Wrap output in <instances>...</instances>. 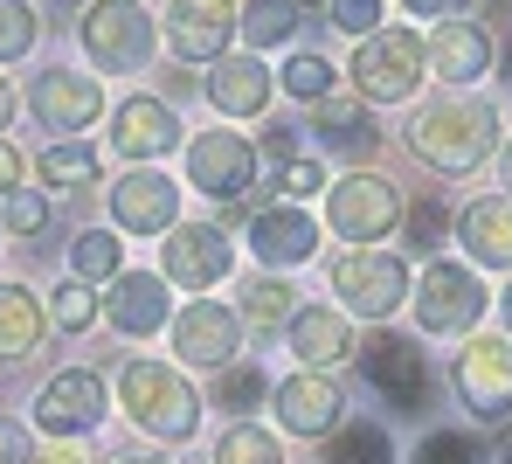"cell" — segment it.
<instances>
[{"instance_id": "obj_1", "label": "cell", "mask_w": 512, "mask_h": 464, "mask_svg": "<svg viewBox=\"0 0 512 464\" xmlns=\"http://www.w3.org/2000/svg\"><path fill=\"white\" fill-rule=\"evenodd\" d=\"M492 132H499L492 104H471V97H443V104L416 111V125H409V146L423 153L436 174H471V167H478V160L492 153Z\"/></svg>"}, {"instance_id": "obj_2", "label": "cell", "mask_w": 512, "mask_h": 464, "mask_svg": "<svg viewBox=\"0 0 512 464\" xmlns=\"http://www.w3.org/2000/svg\"><path fill=\"white\" fill-rule=\"evenodd\" d=\"M118 402H125V416H132L146 437H160V444H187V437L201 430V395L173 368H160V361H125Z\"/></svg>"}, {"instance_id": "obj_3", "label": "cell", "mask_w": 512, "mask_h": 464, "mask_svg": "<svg viewBox=\"0 0 512 464\" xmlns=\"http://www.w3.org/2000/svg\"><path fill=\"white\" fill-rule=\"evenodd\" d=\"M423 70H429L423 35H409V28H374V35H360L353 84H360L367 104H402V97H416Z\"/></svg>"}, {"instance_id": "obj_4", "label": "cell", "mask_w": 512, "mask_h": 464, "mask_svg": "<svg viewBox=\"0 0 512 464\" xmlns=\"http://www.w3.org/2000/svg\"><path fill=\"white\" fill-rule=\"evenodd\" d=\"M77 35H84L90 63H97V70H111V77L146 70V63H153V42H160V28H153V14H146L139 0H97Z\"/></svg>"}, {"instance_id": "obj_5", "label": "cell", "mask_w": 512, "mask_h": 464, "mask_svg": "<svg viewBox=\"0 0 512 464\" xmlns=\"http://www.w3.org/2000/svg\"><path fill=\"white\" fill-rule=\"evenodd\" d=\"M326 222H333V236H346V243H381L402 222V194H395L388 174H346L326 194Z\"/></svg>"}, {"instance_id": "obj_6", "label": "cell", "mask_w": 512, "mask_h": 464, "mask_svg": "<svg viewBox=\"0 0 512 464\" xmlns=\"http://www.w3.org/2000/svg\"><path fill=\"white\" fill-rule=\"evenodd\" d=\"M333 291L346 298V312H360V319H388V312L409 298V271H402V257L353 250V257L333 264Z\"/></svg>"}, {"instance_id": "obj_7", "label": "cell", "mask_w": 512, "mask_h": 464, "mask_svg": "<svg viewBox=\"0 0 512 464\" xmlns=\"http://www.w3.org/2000/svg\"><path fill=\"white\" fill-rule=\"evenodd\" d=\"M187 181L201 187L208 201H243L256 181V146L243 132H201L187 146Z\"/></svg>"}, {"instance_id": "obj_8", "label": "cell", "mask_w": 512, "mask_h": 464, "mask_svg": "<svg viewBox=\"0 0 512 464\" xmlns=\"http://www.w3.org/2000/svg\"><path fill=\"white\" fill-rule=\"evenodd\" d=\"M478 312H485V284L471 278V271H457V264H436L429 257L423 284H416L423 333H464V326H478Z\"/></svg>"}, {"instance_id": "obj_9", "label": "cell", "mask_w": 512, "mask_h": 464, "mask_svg": "<svg viewBox=\"0 0 512 464\" xmlns=\"http://www.w3.org/2000/svg\"><path fill=\"white\" fill-rule=\"evenodd\" d=\"M457 395L478 423H499L512 409V347L506 340H471L457 354Z\"/></svg>"}, {"instance_id": "obj_10", "label": "cell", "mask_w": 512, "mask_h": 464, "mask_svg": "<svg viewBox=\"0 0 512 464\" xmlns=\"http://www.w3.org/2000/svg\"><path fill=\"white\" fill-rule=\"evenodd\" d=\"M35 423H42L49 437H84V430H97V423H104V381L90 368H63L56 381H42Z\"/></svg>"}, {"instance_id": "obj_11", "label": "cell", "mask_w": 512, "mask_h": 464, "mask_svg": "<svg viewBox=\"0 0 512 464\" xmlns=\"http://www.w3.org/2000/svg\"><path fill=\"white\" fill-rule=\"evenodd\" d=\"M236 340H243V319L229 305H215V298H201V305H187L173 319V354L187 368H229L236 361Z\"/></svg>"}, {"instance_id": "obj_12", "label": "cell", "mask_w": 512, "mask_h": 464, "mask_svg": "<svg viewBox=\"0 0 512 464\" xmlns=\"http://www.w3.org/2000/svg\"><path fill=\"white\" fill-rule=\"evenodd\" d=\"M173 215H180V187L160 167H139L125 181H111V222L132 229V236H167Z\"/></svg>"}, {"instance_id": "obj_13", "label": "cell", "mask_w": 512, "mask_h": 464, "mask_svg": "<svg viewBox=\"0 0 512 464\" xmlns=\"http://www.w3.org/2000/svg\"><path fill=\"white\" fill-rule=\"evenodd\" d=\"M229 264H236V243H229L222 229H208V222H180V229H167V284L208 291V284L229 278Z\"/></svg>"}, {"instance_id": "obj_14", "label": "cell", "mask_w": 512, "mask_h": 464, "mask_svg": "<svg viewBox=\"0 0 512 464\" xmlns=\"http://www.w3.org/2000/svg\"><path fill=\"white\" fill-rule=\"evenodd\" d=\"M28 111L49 132H84V125H97V111H104V91H97V77H84V70H42L28 84Z\"/></svg>"}, {"instance_id": "obj_15", "label": "cell", "mask_w": 512, "mask_h": 464, "mask_svg": "<svg viewBox=\"0 0 512 464\" xmlns=\"http://www.w3.org/2000/svg\"><path fill=\"white\" fill-rule=\"evenodd\" d=\"M236 35V7L229 0H173L167 7V49L180 63H215Z\"/></svg>"}, {"instance_id": "obj_16", "label": "cell", "mask_w": 512, "mask_h": 464, "mask_svg": "<svg viewBox=\"0 0 512 464\" xmlns=\"http://www.w3.org/2000/svg\"><path fill=\"white\" fill-rule=\"evenodd\" d=\"M346 416V395L326 381V374H291V381H277V423L291 430V437H333Z\"/></svg>"}, {"instance_id": "obj_17", "label": "cell", "mask_w": 512, "mask_h": 464, "mask_svg": "<svg viewBox=\"0 0 512 464\" xmlns=\"http://www.w3.org/2000/svg\"><path fill=\"white\" fill-rule=\"evenodd\" d=\"M111 146L125 153V160H160L180 146V118H173L167 97H125L118 111H111Z\"/></svg>"}, {"instance_id": "obj_18", "label": "cell", "mask_w": 512, "mask_h": 464, "mask_svg": "<svg viewBox=\"0 0 512 464\" xmlns=\"http://www.w3.org/2000/svg\"><path fill=\"white\" fill-rule=\"evenodd\" d=\"M360 361H367V381L381 388V402H388V409L416 416V409L429 402V361L409 347V340H374Z\"/></svg>"}, {"instance_id": "obj_19", "label": "cell", "mask_w": 512, "mask_h": 464, "mask_svg": "<svg viewBox=\"0 0 512 464\" xmlns=\"http://www.w3.org/2000/svg\"><path fill=\"white\" fill-rule=\"evenodd\" d=\"M104 312H111V333H125V340H153V333L167 326V312H173L167 278H153V271H118V278H111V298H104Z\"/></svg>"}, {"instance_id": "obj_20", "label": "cell", "mask_w": 512, "mask_h": 464, "mask_svg": "<svg viewBox=\"0 0 512 464\" xmlns=\"http://www.w3.org/2000/svg\"><path fill=\"white\" fill-rule=\"evenodd\" d=\"M250 250L270 271H291V264H305V257L319 250V222H312L305 208H263L250 222Z\"/></svg>"}, {"instance_id": "obj_21", "label": "cell", "mask_w": 512, "mask_h": 464, "mask_svg": "<svg viewBox=\"0 0 512 464\" xmlns=\"http://www.w3.org/2000/svg\"><path fill=\"white\" fill-rule=\"evenodd\" d=\"M208 104H215L222 118H256V111L270 104V70H263V56H215V70H208Z\"/></svg>"}, {"instance_id": "obj_22", "label": "cell", "mask_w": 512, "mask_h": 464, "mask_svg": "<svg viewBox=\"0 0 512 464\" xmlns=\"http://www.w3.org/2000/svg\"><path fill=\"white\" fill-rule=\"evenodd\" d=\"M429 63H436V77H450V84H478V77L492 70V42H485V28H471V21H443V28L429 35Z\"/></svg>"}, {"instance_id": "obj_23", "label": "cell", "mask_w": 512, "mask_h": 464, "mask_svg": "<svg viewBox=\"0 0 512 464\" xmlns=\"http://www.w3.org/2000/svg\"><path fill=\"white\" fill-rule=\"evenodd\" d=\"M291 354H298L305 368H340L346 354H353V333H346L340 312L305 305V312H291Z\"/></svg>"}, {"instance_id": "obj_24", "label": "cell", "mask_w": 512, "mask_h": 464, "mask_svg": "<svg viewBox=\"0 0 512 464\" xmlns=\"http://www.w3.org/2000/svg\"><path fill=\"white\" fill-rule=\"evenodd\" d=\"M464 250L485 264V271H512V201H471L464 208Z\"/></svg>"}, {"instance_id": "obj_25", "label": "cell", "mask_w": 512, "mask_h": 464, "mask_svg": "<svg viewBox=\"0 0 512 464\" xmlns=\"http://www.w3.org/2000/svg\"><path fill=\"white\" fill-rule=\"evenodd\" d=\"M42 340V298L28 284H0V361H28Z\"/></svg>"}, {"instance_id": "obj_26", "label": "cell", "mask_w": 512, "mask_h": 464, "mask_svg": "<svg viewBox=\"0 0 512 464\" xmlns=\"http://www.w3.org/2000/svg\"><path fill=\"white\" fill-rule=\"evenodd\" d=\"M236 28H243V42L263 56V49H277V42L298 35V7H291V0H250V7L236 14Z\"/></svg>"}, {"instance_id": "obj_27", "label": "cell", "mask_w": 512, "mask_h": 464, "mask_svg": "<svg viewBox=\"0 0 512 464\" xmlns=\"http://www.w3.org/2000/svg\"><path fill=\"white\" fill-rule=\"evenodd\" d=\"M118 264H125V243H118L111 229H84V236L70 243V271H77V284H111Z\"/></svg>"}, {"instance_id": "obj_28", "label": "cell", "mask_w": 512, "mask_h": 464, "mask_svg": "<svg viewBox=\"0 0 512 464\" xmlns=\"http://www.w3.org/2000/svg\"><path fill=\"white\" fill-rule=\"evenodd\" d=\"M291 298H298V291L284 278H250L243 284V319H250L256 333H277V326H291V312H298Z\"/></svg>"}, {"instance_id": "obj_29", "label": "cell", "mask_w": 512, "mask_h": 464, "mask_svg": "<svg viewBox=\"0 0 512 464\" xmlns=\"http://www.w3.org/2000/svg\"><path fill=\"white\" fill-rule=\"evenodd\" d=\"M326 464H395V451H388V437L374 423H346L326 444Z\"/></svg>"}, {"instance_id": "obj_30", "label": "cell", "mask_w": 512, "mask_h": 464, "mask_svg": "<svg viewBox=\"0 0 512 464\" xmlns=\"http://www.w3.org/2000/svg\"><path fill=\"white\" fill-rule=\"evenodd\" d=\"M42 181L49 187H97V153L77 146V139L49 146V153H42Z\"/></svg>"}, {"instance_id": "obj_31", "label": "cell", "mask_w": 512, "mask_h": 464, "mask_svg": "<svg viewBox=\"0 0 512 464\" xmlns=\"http://www.w3.org/2000/svg\"><path fill=\"white\" fill-rule=\"evenodd\" d=\"M215 464H284V451H277V437H270V430H256V423H236V430H222V444H215Z\"/></svg>"}, {"instance_id": "obj_32", "label": "cell", "mask_w": 512, "mask_h": 464, "mask_svg": "<svg viewBox=\"0 0 512 464\" xmlns=\"http://www.w3.org/2000/svg\"><path fill=\"white\" fill-rule=\"evenodd\" d=\"M215 374H222V381H215V409H229V416H250L256 402H263V388H270L263 368H236V361L215 368Z\"/></svg>"}, {"instance_id": "obj_33", "label": "cell", "mask_w": 512, "mask_h": 464, "mask_svg": "<svg viewBox=\"0 0 512 464\" xmlns=\"http://www.w3.org/2000/svg\"><path fill=\"white\" fill-rule=\"evenodd\" d=\"M284 91L298 97V104L333 97V63H326V56H291V63H284Z\"/></svg>"}, {"instance_id": "obj_34", "label": "cell", "mask_w": 512, "mask_h": 464, "mask_svg": "<svg viewBox=\"0 0 512 464\" xmlns=\"http://www.w3.org/2000/svg\"><path fill=\"white\" fill-rule=\"evenodd\" d=\"M0 229H14V236H42V229H49V201H42L35 187H14L7 208H0Z\"/></svg>"}, {"instance_id": "obj_35", "label": "cell", "mask_w": 512, "mask_h": 464, "mask_svg": "<svg viewBox=\"0 0 512 464\" xmlns=\"http://www.w3.org/2000/svg\"><path fill=\"white\" fill-rule=\"evenodd\" d=\"M49 319H56L63 333H90V319H97V298H90V284H56V298H49Z\"/></svg>"}, {"instance_id": "obj_36", "label": "cell", "mask_w": 512, "mask_h": 464, "mask_svg": "<svg viewBox=\"0 0 512 464\" xmlns=\"http://www.w3.org/2000/svg\"><path fill=\"white\" fill-rule=\"evenodd\" d=\"M28 49H35V14L21 0H0V63L28 56Z\"/></svg>"}, {"instance_id": "obj_37", "label": "cell", "mask_w": 512, "mask_h": 464, "mask_svg": "<svg viewBox=\"0 0 512 464\" xmlns=\"http://www.w3.org/2000/svg\"><path fill=\"white\" fill-rule=\"evenodd\" d=\"M319 125H326V139H333V146H367V125H360V111H353V104L319 97Z\"/></svg>"}, {"instance_id": "obj_38", "label": "cell", "mask_w": 512, "mask_h": 464, "mask_svg": "<svg viewBox=\"0 0 512 464\" xmlns=\"http://www.w3.org/2000/svg\"><path fill=\"white\" fill-rule=\"evenodd\" d=\"M416 464H485V458H478V444H471V437H457V430H436L423 451H416Z\"/></svg>"}, {"instance_id": "obj_39", "label": "cell", "mask_w": 512, "mask_h": 464, "mask_svg": "<svg viewBox=\"0 0 512 464\" xmlns=\"http://www.w3.org/2000/svg\"><path fill=\"white\" fill-rule=\"evenodd\" d=\"M381 21V0H333V28L340 35H374Z\"/></svg>"}, {"instance_id": "obj_40", "label": "cell", "mask_w": 512, "mask_h": 464, "mask_svg": "<svg viewBox=\"0 0 512 464\" xmlns=\"http://www.w3.org/2000/svg\"><path fill=\"white\" fill-rule=\"evenodd\" d=\"M277 187H284L291 201H305V194H319V187H326V167H319V160H284Z\"/></svg>"}, {"instance_id": "obj_41", "label": "cell", "mask_w": 512, "mask_h": 464, "mask_svg": "<svg viewBox=\"0 0 512 464\" xmlns=\"http://www.w3.org/2000/svg\"><path fill=\"white\" fill-rule=\"evenodd\" d=\"M409 243H416V250H436V243H443V208H436V201H416V208H409Z\"/></svg>"}, {"instance_id": "obj_42", "label": "cell", "mask_w": 512, "mask_h": 464, "mask_svg": "<svg viewBox=\"0 0 512 464\" xmlns=\"http://www.w3.org/2000/svg\"><path fill=\"white\" fill-rule=\"evenodd\" d=\"M28 458H35V451H28V430L0 416V464H28Z\"/></svg>"}, {"instance_id": "obj_43", "label": "cell", "mask_w": 512, "mask_h": 464, "mask_svg": "<svg viewBox=\"0 0 512 464\" xmlns=\"http://www.w3.org/2000/svg\"><path fill=\"white\" fill-rule=\"evenodd\" d=\"M263 160H298V132H291V125L263 132Z\"/></svg>"}, {"instance_id": "obj_44", "label": "cell", "mask_w": 512, "mask_h": 464, "mask_svg": "<svg viewBox=\"0 0 512 464\" xmlns=\"http://www.w3.org/2000/svg\"><path fill=\"white\" fill-rule=\"evenodd\" d=\"M21 174H28V160H21V153L0 139V194H14V187H21Z\"/></svg>"}, {"instance_id": "obj_45", "label": "cell", "mask_w": 512, "mask_h": 464, "mask_svg": "<svg viewBox=\"0 0 512 464\" xmlns=\"http://www.w3.org/2000/svg\"><path fill=\"white\" fill-rule=\"evenodd\" d=\"M28 464H97V458H90L84 444H70V437H63V444H49L42 458H28Z\"/></svg>"}, {"instance_id": "obj_46", "label": "cell", "mask_w": 512, "mask_h": 464, "mask_svg": "<svg viewBox=\"0 0 512 464\" xmlns=\"http://www.w3.org/2000/svg\"><path fill=\"white\" fill-rule=\"evenodd\" d=\"M409 7H416V14H429V21H436V14H457V7H464V0H409Z\"/></svg>"}, {"instance_id": "obj_47", "label": "cell", "mask_w": 512, "mask_h": 464, "mask_svg": "<svg viewBox=\"0 0 512 464\" xmlns=\"http://www.w3.org/2000/svg\"><path fill=\"white\" fill-rule=\"evenodd\" d=\"M7 118H14V84L0 77V132H7Z\"/></svg>"}, {"instance_id": "obj_48", "label": "cell", "mask_w": 512, "mask_h": 464, "mask_svg": "<svg viewBox=\"0 0 512 464\" xmlns=\"http://www.w3.org/2000/svg\"><path fill=\"white\" fill-rule=\"evenodd\" d=\"M111 464H167V458H111Z\"/></svg>"}, {"instance_id": "obj_49", "label": "cell", "mask_w": 512, "mask_h": 464, "mask_svg": "<svg viewBox=\"0 0 512 464\" xmlns=\"http://www.w3.org/2000/svg\"><path fill=\"white\" fill-rule=\"evenodd\" d=\"M499 312H506V326H512V291H506V298H499Z\"/></svg>"}, {"instance_id": "obj_50", "label": "cell", "mask_w": 512, "mask_h": 464, "mask_svg": "<svg viewBox=\"0 0 512 464\" xmlns=\"http://www.w3.org/2000/svg\"><path fill=\"white\" fill-rule=\"evenodd\" d=\"M506 187H512V146H506Z\"/></svg>"}, {"instance_id": "obj_51", "label": "cell", "mask_w": 512, "mask_h": 464, "mask_svg": "<svg viewBox=\"0 0 512 464\" xmlns=\"http://www.w3.org/2000/svg\"><path fill=\"white\" fill-rule=\"evenodd\" d=\"M506 77H512V49H506Z\"/></svg>"}, {"instance_id": "obj_52", "label": "cell", "mask_w": 512, "mask_h": 464, "mask_svg": "<svg viewBox=\"0 0 512 464\" xmlns=\"http://www.w3.org/2000/svg\"><path fill=\"white\" fill-rule=\"evenodd\" d=\"M56 7H77V0H56Z\"/></svg>"}, {"instance_id": "obj_53", "label": "cell", "mask_w": 512, "mask_h": 464, "mask_svg": "<svg viewBox=\"0 0 512 464\" xmlns=\"http://www.w3.org/2000/svg\"><path fill=\"white\" fill-rule=\"evenodd\" d=\"M291 7H305V0H291Z\"/></svg>"}, {"instance_id": "obj_54", "label": "cell", "mask_w": 512, "mask_h": 464, "mask_svg": "<svg viewBox=\"0 0 512 464\" xmlns=\"http://www.w3.org/2000/svg\"><path fill=\"white\" fill-rule=\"evenodd\" d=\"M506 464H512V458H506Z\"/></svg>"}]
</instances>
